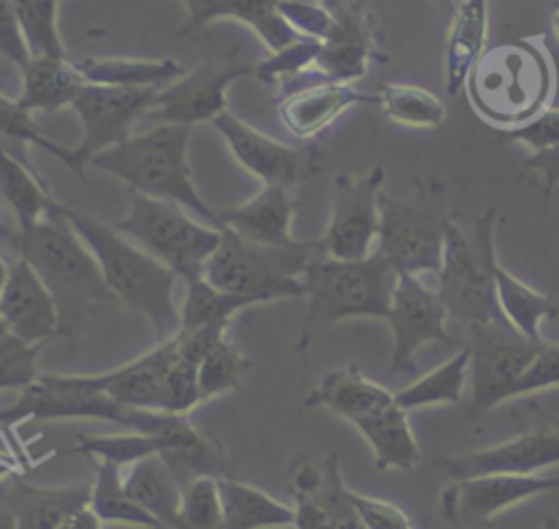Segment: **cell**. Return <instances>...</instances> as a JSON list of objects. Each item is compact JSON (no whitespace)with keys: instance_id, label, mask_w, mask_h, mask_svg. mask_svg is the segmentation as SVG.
I'll return each instance as SVG.
<instances>
[{"instance_id":"obj_17","label":"cell","mask_w":559,"mask_h":529,"mask_svg":"<svg viewBox=\"0 0 559 529\" xmlns=\"http://www.w3.org/2000/svg\"><path fill=\"white\" fill-rule=\"evenodd\" d=\"M559 487V479L542 474H478L452 479L441 492L439 512L452 522H487L502 509Z\"/></svg>"},{"instance_id":"obj_51","label":"cell","mask_w":559,"mask_h":529,"mask_svg":"<svg viewBox=\"0 0 559 529\" xmlns=\"http://www.w3.org/2000/svg\"><path fill=\"white\" fill-rule=\"evenodd\" d=\"M352 501L362 522L367 525V529H413L408 514L391 501L358 494L354 490H352Z\"/></svg>"},{"instance_id":"obj_52","label":"cell","mask_w":559,"mask_h":529,"mask_svg":"<svg viewBox=\"0 0 559 529\" xmlns=\"http://www.w3.org/2000/svg\"><path fill=\"white\" fill-rule=\"evenodd\" d=\"M0 55L13 61L17 68H24L26 61L31 59L11 0H0Z\"/></svg>"},{"instance_id":"obj_38","label":"cell","mask_w":559,"mask_h":529,"mask_svg":"<svg viewBox=\"0 0 559 529\" xmlns=\"http://www.w3.org/2000/svg\"><path fill=\"white\" fill-rule=\"evenodd\" d=\"M378 96L384 114L397 125L413 129H437L445 120L443 101L421 85L382 83Z\"/></svg>"},{"instance_id":"obj_53","label":"cell","mask_w":559,"mask_h":529,"mask_svg":"<svg viewBox=\"0 0 559 529\" xmlns=\"http://www.w3.org/2000/svg\"><path fill=\"white\" fill-rule=\"evenodd\" d=\"M295 507V529H332L330 516L319 503L317 494H293Z\"/></svg>"},{"instance_id":"obj_29","label":"cell","mask_w":559,"mask_h":529,"mask_svg":"<svg viewBox=\"0 0 559 529\" xmlns=\"http://www.w3.org/2000/svg\"><path fill=\"white\" fill-rule=\"evenodd\" d=\"M352 424L371 446L376 466L380 470H408L419 461L421 450L408 424V415L395 400L356 418Z\"/></svg>"},{"instance_id":"obj_8","label":"cell","mask_w":559,"mask_h":529,"mask_svg":"<svg viewBox=\"0 0 559 529\" xmlns=\"http://www.w3.org/2000/svg\"><path fill=\"white\" fill-rule=\"evenodd\" d=\"M319 251V240L295 238L290 245L262 247L223 227L216 249L203 264V278L258 304L295 299L306 295L301 275Z\"/></svg>"},{"instance_id":"obj_30","label":"cell","mask_w":559,"mask_h":529,"mask_svg":"<svg viewBox=\"0 0 559 529\" xmlns=\"http://www.w3.org/2000/svg\"><path fill=\"white\" fill-rule=\"evenodd\" d=\"M124 479L127 494L148 512L162 529H179L183 485L177 481L164 457L151 455L131 463Z\"/></svg>"},{"instance_id":"obj_25","label":"cell","mask_w":559,"mask_h":529,"mask_svg":"<svg viewBox=\"0 0 559 529\" xmlns=\"http://www.w3.org/2000/svg\"><path fill=\"white\" fill-rule=\"evenodd\" d=\"M489 0H461L450 15L445 50H443V83L450 96L465 87L469 70L487 48Z\"/></svg>"},{"instance_id":"obj_32","label":"cell","mask_w":559,"mask_h":529,"mask_svg":"<svg viewBox=\"0 0 559 529\" xmlns=\"http://www.w3.org/2000/svg\"><path fill=\"white\" fill-rule=\"evenodd\" d=\"M74 68L87 83L120 87H164L186 72L175 59L124 57H90L74 61Z\"/></svg>"},{"instance_id":"obj_33","label":"cell","mask_w":559,"mask_h":529,"mask_svg":"<svg viewBox=\"0 0 559 529\" xmlns=\"http://www.w3.org/2000/svg\"><path fill=\"white\" fill-rule=\"evenodd\" d=\"M0 197L15 216V227L26 230L44 219L59 201L50 188L0 142Z\"/></svg>"},{"instance_id":"obj_2","label":"cell","mask_w":559,"mask_h":529,"mask_svg":"<svg viewBox=\"0 0 559 529\" xmlns=\"http://www.w3.org/2000/svg\"><path fill=\"white\" fill-rule=\"evenodd\" d=\"M555 63L544 37H518L487 46L465 81L469 107L507 131L537 118L555 94Z\"/></svg>"},{"instance_id":"obj_57","label":"cell","mask_w":559,"mask_h":529,"mask_svg":"<svg viewBox=\"0 0 559 529\" xmlns=\"http://www.w3.org/2000/svg\"><path fill=\"white\" fill-rule=\"evenodd\" d=\"M7 278H9V260L0 247V295L4 291V284H7Z\"/></svg>"},{"instance_id":"obj_16","label":"cell","mask_w":559,"mask_h":529,"mask_svg":"<svg viewBox=\"0 0 559 529\" xmlns=\"http://www.w3.org/2000/svg\"><path fill=\"white\" fill-rule=\"evenodd\" d=\"M448 313L435 289L426 286L419 275H397L386 324L393 332L391 374H413L415 354L430 341L454 345L456 341L445 328Z\"/></svg>"},{"instance_id":"obj_59","label":"cell","mask_w":559,"mask_h":529,"mask_svg":"<svg viewBox=\"0 0 559 529\" xmlns=\"http://www.w3.org/2000/svg\"><path fill=\"white\" fill-rule=\"evenodd\" d=\"M314 2H319V4H323L325 9L334 11V9H338V7H343V4H347V2H352V0H314Z\"/></svg>"},{"instance_id":"obj_61","label":"cell","mask_w":559,"mask_h":529,"mask_svg":"<svg viewBox=\"0 0 559 529\" xmlns=\"http://www.w3.org/2000/svg\"><path fill=\"white\" fill-rule=\"evenodd\" d=\"M542 529H559V518L557 516H550Z\"/></svg>"},{"instance_id":"obj_56","label":"cell","mask_w":559,"mask_h":529,"mask_svg":"<svg viewBox=\"0 0 559 529\" xmlns=\"http://www.w3.org/2000/svg\"><path fill=\"white\" fill-rule=\"evenodd\" d=\"M0 529H13V512L0 501Z\"/></svg>"},{"instance_id":"obj_39","label":"cell","mask_w":559,"mask_h":529,"mask_svg":"<svg viewBox=\"0 0 559 529\" xmlns=\"http://www.w3.org/2000/svg\"><path fill=\"white\" fill-rule=\"evenodd\" d=\"M168 439L146 433H105V435H79L70 452L87 455L98 461H111L116 466H131L144 457L164 452Z\"/></svg>"},{"instance_id":"obj_9","label":"cell","mask_w":559,"mask_h":529,"mask_svg":"<svg viewBox=\"0 0 559 529\" xmlns=\"http://www.w3.org/2000/svg\"><path fill=\"white\" fill-rule=\"evenodd\" d=\"M448 190L439 179H421L406 199L380 195L378 251L402 273H439L450 221Z\"/></svg>"},{"instance_id":"obj_43","label":"cell","mask_w":559,"mask_h":529,"mask_svg":"<svg viewBox=\"0 0 559 529\" xmlns=\"http://www.w3.org/2000/svg\"><path fill=\"white\" fill-rule=\"evenodd\" d=\"M314 494L323 509L328 512L332 529H367L352 501V490L343 483L338 455L332 452L325 457L321 466V483Z\"/></svg>"},{"instance_id":"obj_31","label":"cell","mask_w":559,"mask_h":529,"mask_svg":"<svg viewBox=\"0 0 559 529\" xmlns=\"http://www.w3.org/2000/svg\"><path fill=\"white\" fill-rule=\"evenodd\" d=\"M225 529H275L293 527L295 507L240 479L218 477Z\"/></svg>"},{"instance_id":"obj_22","label":"cell","mask_w":559,"mask_h":529,"mask_svg":"<svg viewBox=\"0 0 559 529\" xmlns=\"http://www.w3.org/2000/svg\"><path fill=\"white\" fill-rule=\"evenodd\" d=\"M181 4L188 17L179 28V37L197 35L216 20H238L247 24L271 52L299 39V33L282 15L280 0H181Z\"/></svg>"},{"instance_id":"obj_42","label":"cell","mask_w":559,"mask_h":529,"mask_svg":"<svg viewBox=\"0 0 559 529\" xmlns=\"http://www.w3.org/2000/svg\"><path fill=\"white\" fill-rule=\"evenodd\" d=\"M179 529H225L218 477H197L183 487Z\"/></svg>"},{"instance_id":"obj_5","label":"cell","mask_w":559,"mask_h":529,"mask_svg":"<svg viewBox=\"0 0 559 529\" xmlns=\"http://www.w3.org/2000/svg\"><path fill=\"white\" fill-rule=\"evenodd\" d=\"M190 133L192 127L186 125H155L94 155L87 166L118 177L133 192L173 201L207 225L223 230L218 212L203 201L192 184L188 166Z\"/></svg>"},{"instance_id":"obj_21","label":"cell","mask_w":559,"mask_h":529,"mask_svg":"<svg viewBox=\"0 0 559 529\" xmlns=\"http://www.w3.org/2000/svg\"><path fill=\"white\" fill-rule=\"evenodd\" d=\"M358 103H380V96L362 94L349 83H336L319 74L314 83L288 90L277 111L288 133L299 140H312Z\"/></svg>"},{"instance_id":"obj_48","label":"cell","mask_w":559,"mask_h":529,"mask_svg":"<svg viewBox=\"0 0 559 529\" xmlns=\"http://www.w3.org/2000/svg\"><path fill=\"white\" fill-rule=\"evenodd\" d=\"M552 387H559V343L544 339L535 358L522 374L515 387V396L546 391Z\"/></svg>"},{"instance_id":"obj_54","label":"cell","mask_w":559,"mask_h":529,"mask_svg":"<svg viewBox=\"0 0 559 529\" xmlns=\"http://www.w3.org/2000/svg\"><path fill=\"white\" fill-rule=\"evenodd\" d=\"M524 166L531 168V171H537L542 175L544 192L548 197L555 190V186L559 184V146L548 149V151H539V153H531L524 160Z\"/></svg>"},{"instance_id":"obj_19","label":"cell","mask_w":559,"mask_h":529,"mask_svg":"<svg viewBox=\"0 0 559 529\" xmlns=\"http://www.w3.org/2000/svg\"><path fill=\"white\" fill-rule=\"evenodd\" d=\"M371 59H382L376 52V33L371 15L356 0L332 11V24L314 57V72L336 81L354 83L369 70Z\"/></svg>"},{"instance_id":"obj_40","label":"cell","mask_w":559,"mask_h":529,"mask_svg":"<svg viewBox=\"0 0 559 529\" xmlns=\"http://www.w3.org/2000/svg\"><path fill=\"white\" fill-rule=\"evenodd\" d=\"M251 367L253 363L249 361V356H245L236 341L229 334L221 337L199 363L201 402L223 396L227 391H236Z\"/></svg>"},{"instance_id":"obj_35","label":"cell","mask_w":559,"mask_h":529,"mask_svg":"<svg viewBox=\"0 0 559 529\" xmlns=\"http://www.w3.org/2000/svg\"><path fill=\"white\" fill-rule=\"evenodd\" d=\"M469 372V348L463 345L435 369L415 378L404 389L395 391V402L404 409H424L432 404H450L463 398L465 378Z\"/></svg>"},{"instance_id":"obj_34","label":"cell","mask_w":559,"mask_h":529,"mask_svg":"<svg viewBox=\"0 0 559 529\" xmlns=\"http://www.w3.org/2000/svg\"><path fill=\"white\" fill-rule=\"evenodd\" d=\"M496 299L502 317L526 339L544 341L539 326L559 315V304L542 291H535L504 267H496Z\"/></svg>"},{"instance_id":"obj_15","label":"cell","mask_w":559,"mask_h":529,"mask_svg":"<svg viewBox=\"0 0 559 529\" xmlns=\"http://www.w3.org/2000/svg\"><path fill=\"white\" fill-rule=\"evenodd\" d=\"M255 66L205 59L194 70L183 72L164 85L146 118L155 125H199L212 122L227 109V87L231 81L253 74Z\"/></svg>"},{"instance_id":"obj_12","label":"cell","mask_w":559,"mask_h":529,"mask_svg":"<svg viewBox=\"0 0 559 529\" xmlns=\"http://www.w3.org/2000/svg\"><path fill=\"white\" fill-rule=\"evenodd\" d=\"M386 179L382 164L367 175L338 173L334 177L332 212L321 249L330 258L360 260L367 258L380 230V195Z\"/></svg>"},{"instance_id":"obj_6","label":"cell","mask_w":559,"mask_h":529,"mask_svg":"<svg viewBox=\"0 0 559 529\" xmlns=\"http://www.w3.org/2000/svg\"><path fill=\"white\" fill-rule=\"evenodd\" d=\"M92 418L127 426L135 433L168 437L183 415L122 407L105 391L100 374H39L20 389L13 404L0 409V426L26 420Z\"/></svg>"},{"instance_id":"obj_3","label":"cell","mask_w":559,"mask_h":529,"mask_svg":"<svg viewBox=\"0 0 559 529\" xmlns=\"http://www.w3.org/2000/svg\"><path fill=\"white\" fill-rule=\"evenodd\" d=\"M61 212L96 258L103 280L114 297L151 321L159 341L173 337L181 326L179 308L175 304V284L179 275L162 260L133 245L111 223H105L72 203H61Z\"/></svg>"},{"instance_id":"obj_60","label":"cell","mask_w":559,"mask_h":529,"mask_svg":"<svg viewBox=\"0 0 559 529\" xmlns=\"http://www.w3.org/2000/svg\"><path fill=\"white\" fill-rule=\"evenodd\" d=\"M550 24H552V33H555V39L559 42V9H555V11H552V20H550Z\"/></svg>"},{"instance_id":"obj_7","label":"cell","mask_w":559,"mask_h":529,"mask_svg":"<svg viewBox=\"0 0 559 529\" xmlns=\"http://www.w3.org/2000/svg\"><path fill=\"white\" fill-rule=\"evenodd\" d=\"M496 208L469 223L448 221L443 258L437 273V295L448 317L463 326L507 321L496 299Z\"/></svg>"},{"instance_id":"obj_26","label":"cell","mask_w":559,"mask_h":529,"mask_svg":"<svg viewBox=\"0 0 559 529\" xmlns=\"http://www.w3.org/2000/svg\"><path fill=\"white\" fill-rule=\"evenodd\" d=\"M85 79L68 57H31L22 68V94L15 98L24 111L55 114L72 107Z\"/></svg>"},{"instance_id":"obj_46","label":"cell","mask_w":559,"mask_h":529,"mask_svg":"<svg viewBox=\"0 0 559 529\" xmlns=\"http://www.w3.org/2000/svg\"><path fill=\"white\" fill-rule=\"evenodd\" d=\"M201 404L199 365L175 352L164 380V411L188 415Z\"/></svg>"},{"instance_id":"obj_28","label":"cell","mask_w":559,"mask_h":529,"mask_svg":"<svg viewBox=\"0 0 559 529\" xmlns=\"http://www.w3.org/2000/svg\"><path fill=\"white\" fill-rule=\"evenodd\" d=\"M395 393L384 385L371 380L358 367H338L321 376L319 385L306 398V407H323L349 422L356 418L391 404Z\"/></svg>"},{"instance_id":"obj_14","label":"cell","mask_w":559,"mask_h":529,"mask_svg":"<svg viewBox=\"0 0 559 529\" xmlns=\"http://www.w3.org/2000/svg\"><path fill=\"white\" fill-rule=\"evenodd\" d=\"M212 125L227 142L234 160L264 184L290 188L314 177L325 162L319 146H288L277 142L227 109L218 114Z\"/></svg>"},{"instance_id":"obj_18","label":"cell","mask_w":559,"mask_h":529,"mask_svg":"<svg viewBox=\"0 0 559 529\" xmlns=\"http://www.w3.org/2000/svg\"><path fill=\"white\" fill-rule=\"evenodd\" d=\"M555 463H559V433L528 431L496 446L443 457L435 468L450 479H467L478 474H537Z\"/></svg>"},{"instance_id":"obj_58","label":"cell","mask_w":559,"mask_h":529,"mask_svg":"<svg viewBox=\"0 0 559 529\" xmlns=\"http://www.w3.org/2000/svg\"><path fill=\"white\" fill-rule=\"evenodd\" d=\"M435 2H437L439 9H443L448 15H452V11L456 9V4H459L461 0H435Z\"/></svg>"},{"instance_id":"obj_24","label":"cell","mask_w":559,"mask_h":529,"mask_svg":"<svg viewBox=\"0 0 559 529\" xmlns=\"http://www.w3.org/2000/svg\"><path fill=\"white\" fill-rule=\"evenodd\" d=\"M175 352L177 341L173 334L133 361L103 372L105 391L122 407L164 411V380Z\"/></svg>"},{"instance_id":"obj_49","label":"cell","mask_w":559,"mask_h":529,"mask_svg":"<svg viewBox=\"0 0 559 529\" xmlns=\"http://www.w3.org/2000/svg\"><path fill=\"white\" fill-rule=\"evenodd\" d=\"M504 136L509 140L526 146L531 153H539V151L559 146V107L544 109L537 118L528 120L526 125L507 129Z\"/></svg>"},{"instance_id":"obj_37","label":"cell","mask_w":559,"mask_h":529,"mask_svg":"<svg viewBox=\"0 0 559 529\" xmlns=\"http://www.w3.org/2000/svg\"><path fill=\"white\" fill-rule=\"evenodd\" d=\"M183 282H186V295L179 308V319H181L179 328L229 324L236 313L258 304L249 297L216 289L203 275H194Z\"/></svg>"},{"instance_id":"obj_20","label":"cell","mask_w":559,"mask_h":529,"mask_svg":"<svg viewBox=\"0 0 559 529\" xmlns=\"http://www.w3.org/2000/svg\"><path fill=\"white\" fill-rule=\"evenodd\" d=\"M0 321L7 332L28 343H46L61 334L57 302L24 258H11L9 262V278L0 295Z\"/></svg>"},{"instance_id":"obj_62","label":"cell","mask_w":559,"mask_h":529,"mask_svg":"<svg viewBox=\"0 0 559 529\" xmlns=\"http://www.w3.org/2000/svg\"><path fill=\"white\" fill-rule=\"evenodd\" d=\"M4 332H7V328H4V324L0 321V334H4Z\"/></svg>"},{"instance_id":"obj_11","label":"cell","mask_w":559,"mask_h":529,"mask_svg":"<svg viewBox=\"0 0 559 529\" xmlns=\"http://www.w3.org/2000/svg\"><path fill=\"white\" fill-rule=\"evenodd\" d=\"M467 332L472 369L469 418H480L500 402L515 398V387L542 341L526 339L509 321L476 324Z\"/></svg>"},{"instance_id":"obj_45","label":"cell","mask_w":559,"mask_h":529,"mask_svg":"<svg viewBox=\"0 0 559 529\" xmlns=\"http://www.w3.org/2000/svg\"><path fill=\"white\" fill-rule=\"evenodd\" d=\"M41 345L11 332L0 334V389H24L39 376L37 356Z\"/></svg>"},{"instance_id":"obj_13","label":"cell","mask_w":559,"mask_h":529,"mask_svg":"<svg viewBox=\"0 0 559 529\" xmlns=\"http://www.w3.org/2000/svg\"><path fill=\"white\" fill-rule=\"evenodd\" d=\"M159 90L162 87H120L85 81L72 103L83 125V140L72 146V173L83 177L94 155L129 138L131 125L151 111Z\"/></svg>"},{"instance_id":"obj_41","label":"cell","mask_w":559,"mask_h":529,"mask_svg":"<svg viewBox=\"0 0 559 529\" xmlns=\"http://www.w3.org/2000/svg\"><path fill=\"white\" fill-rule=\"evenodd\" d=\"M31 57H68L59 26V0H11Z\"/></svg>"},{"instance_id":"obj_23","label":"cell","mask_w":559,"mask_h":529,"mask_svg":"<svg viewBox=\"0 0 559 529\" xmlns=\"http://www.w3.org/2000/svg\"><path fill=\"white\" fill-rule=\"evenodd\" d=\"M293 214L295 201L290 199L288 188L277 184H264L245 203L218 210L225 230L262 247H282L295 240L290 234Z\"/></svg>"},{"instance_id":"obj_1","label":"cell","mask_w":559,"mask_h":529,"mask_svg":"<svg viewBox=\"0 0 559 529\" xmlns=\"http://www.w3.org/2000/svg\"><path fill=\"white\" fill-rule=\"evenodd\" d=\"M0 247L13 258H24L44 280L57 302L63 334H70L92 306L116 299L96 258L63 216L61 203L26 230L0 225Z\"/></svg>"},{"instance_id":"obj_10","label":"cell","mask_w":559,"mask_h":529,"mask_svg":"<svg viewBox=\"0 0 559 529\" xmlns=\"http://www.w3.org/2000/svg\"><path fill=\"white\" fill-rule=\"evenodd\" d=\"M144 251L170 267L179 278L203 275V264L216 249L221 232L186 208L140 192L129 195V210L111 223Z\"/></svg>"},{"instance_id":"obj_47","label":"cell","mask_w":559,"mask_h":529,"mask_svg":"<svg viewBox=\"0 0 559 529\" xmlns=\"http://www.w3.org/2000/svg\"><path fill=\"white\" fill-rule=\"evenodd\" d=\"M317 52H319V39L301 37V39L293 42L290 46L273 52L260 66H255L253 74L266 85L282 83L286 79L301 74L304 70H310L314 66Z\"/></svg>"},{"instance_id":"obj_36","label":"cell","mask_w":559,"mask_h":529,"mask_svg":"<svg viewBox=\"0 0 559 529\" xmlns=\"http://www.w3.org/2000/svg\"><path fill=\"white\" fill-rule=\"evenodd\" d=\"M90 507L103 522H122L144 529H162V525L144 512L124 490L120 466L111 461H94V483L90 485Z\"/></svg>"},{"instance_id":"obj_4","label":"cell","mask_w":559,"mask_h":529,"mask_svg":"<svg viewBox=\"0 0 559 529\" xmlns=\"http://www.w3.org/2000/svg\"><path fill=\"white\" fill-rule=\"evenodd\" d=\"M301 280L306 286V310L293 348L297 354L308 350L319 332L343 319H386L397 271L378 249L360 260L330 258L321 249L306 267Z\"/></svg>"},{"instance_id":"obj_55","label":"cell","mask_w":559,"mask_h":529,"mask_svg":"<svg viewBox=\"0 0 559 529\" xmlns=\"http://www.w3.org/2000/svg\"><path fill=\"white\" fill-rule=\"evenodd\" d=\"M57 529H103V520L94 514V509L87 505L72 509Z\"/></svg>"},{"instance_id":"obj_27","label":"cell","mask_w":559,"mask_h":529,"mask_svg":"<svg viewBox=\"0 0 559 529\" xmlns=\"http://www.w3.org/2000/svg\"><path fill=\"white\" fill-rule=\"evenodd\" d=\"M0 501L13 512V529H57L72 509L90 503V485L39 487L13 481Z\"/></svg>"},{"instance_id":"obj_44","label":"cell","mask_w":559,"mask_h":529,"mask_svg":"<svg viewBox=\"0 0 559 529\" xmlns=\"http://www.w3.org/2000/svg\"><path fill=\"white\" fill-rule=\"evenodd\" d=\"M9 138L13 142L20 144H35L39 149H44L46 153L55 155L57 160H61L66 166H70L74 171V157H72V149L57 144L35 120L31 111H24L22 107H17L15 101H9L4 96H0V140Z\"/></svg>"},{"instance_id":"obj_50","label":"cell","mask_w":559,"mask_h":529,"mask_svg":"<svg viewBox=\"0 0 559 529\" xmlns=\"http://www.w3.org/2000/svg\"><path fill=\"white\" fill-rule=\"evenodd\" d=\"M280 11L301 37L323 39L332 24V11L314 0H280Z\"/></svg>"}]
</instances>
